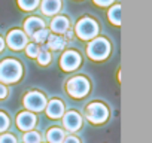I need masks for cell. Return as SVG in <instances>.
Segmentation results:
<instances>
[{
	"label": "cell",
	"instance_id": "cell-1",
	"mask_svg": "<svg viewBox=\"0 0 152 143\" xmlns=\"http://www.w3.org/2000/svg\"><path fill=\"white\" fill-rule=\"evenodd\" d=\"M23 76V67L17 60L6 58L0 63V82L2 84H14L20 81Z\"/></svg>",
	"mask_w": 152,
	"mask_h": 143
},
{
	"label": "cell",
	"instance_id": "cell-2",
	"mask_svg": "<svg viewBox=\"0 0 152 143\" xmlns=\"http://www.w3.org/2000/svg\"><path fill=\"white\" fill-rule=\"evenodd\" d=\"M87 54L90 58L96 61H102L109 57L110 54V43L104 37H94L87 46Z\"/></svg>",
	"mask_w": 152,
	"mask_h": 143
},
{
	"label": "cell",
	"instance_id": "cell-3",
	"mask_svg": "<svg viewBox=\"0 0 152 143\" xmlns=\"http://www.w3.org/2000/svg\"><path fill=\"white\" fill-rule=\"evenodd\" d=\"M75 31H76V34H78L79 39H82V40H91V39H94L99 34V24L93 18L84 17V18H81L78 21Z\"/></svg>",
	"mask_w": 152,
	"mask_h": 143
},
{
	"label": "cell",
	"instance_id": "cell-4",
	"mask_svg": "<svg viewBox=\"0 0 152 143\" xmlns=\"http://www.w3.org/2000/svg\"><path fill=\"white\" fill-rule=\"evenodd\" d=\"M67 93L75 98H82L90 93V81L84 76H75L67 82Z\"/></svg>",
	"mask_w": 152,
	"mask_h": 143
},
{
	"label": "cell",
	"instance_id": "cell-5",
	"mask_svg": "<svg viewBox=\"0 0 152 143\" xmlns=\"http://www.w3.org/2000/svg\"><path fill=\"white\" fill-rule=\"evenodd\" d=\"M85 115H87L90 122H93V124H103L107 119V116H109V110H107V107L103 103H90L87 106Z\"/></svg>",
	"mask_w": 152,
	"mask_h": 143
},
{
	"label": "cell",
	"instance_id": "cell-6",
	"mask_svg": "<svg viewBox=\"0 0 152 143\" xmlns=\"http://www.w3.org/2000/svg\"><path fill=\"white\" fill-rule=\"evenodd\" d=\"M24 107L28 109V112H40L46 106V98L39 91H30L24 96Z\"/></svg>",
	"mask_w": 152,
	"mask_h": 143
},
{
	"label": "cell",
	"instance_id": "cell-7",
	"mask_svg": "<svg viewBox=\"0 0 152 143\" xmlns=\"http://www.w3.org/2000/svg\"><path fill=\"white\" fill-rule=\"evenodd\" d=\"M81 55L76 52V51H66L63 55H61V60H60V66L63 70L66 72H72V70H76L81 64Z\"/></svg>",
	"mask_w": 152,
	"mask_h": 143
},
{
	"label": "cell",
	"instance_id": "cell-8",
	"mask_svg": "<svg viewBox=\"0 0 152 143\" xmlns=\"http://www.w3.org/2000/svg\"><path fill=\"white\" fill-rule=\"evenodd\" d=\"M63 127L67 131H78L82 127V118L78 112L69 110L67 113L63 115Z\"/></svg>",
	"mask_w": 152,
	"mask_h": 143
},
{
	"label": "cell",
	"instance_id": "cell-9",
	"mask_svg": "<svg viewBox=\"0 0 152 143\" xmlns=\"http://www.w3.org/2000/svg\"><path fill=\"white\" fill-rule=\"evenodd\" d=\"M8 45H9V48H12L15 51L26 48V45H27V34L24 31H21V30L9 31V34H8Z\"/></svg>",
	"mask_w": 152,
	"mask_h": 143
},
{
	"label": "cell",
	"instance_id": "cell-10",
	"mask_svg": "<svg viewBox=\"0 0 152 143\" xmlns=\"http://www.w3.org/2000/svg\"><path fill=\"white\" fill-rule=\"evenodd\" d=\"M17 125L20 130L24 131H30L33 130V127L36 125V116L31 112H21L17 116Z\"/></svg>",
	"mask_w": 152,
	"mask_h": 143
},
{
	"label": "cell",
	"instance_id": "cell-11",
	"mask_svg": "<svg viewBox=\"0 0 152 143\" xmlns=\"http://www.w3.org/2000/svg\"><path fill=\"white\" fill-rule=\"evenodd\" d=\"M45 107H46V115L49 118H52V119H58V118H61L64 115V103L61 100L54 98Z\"/></svg>",
	"mask_w": 152,
	"mask_h": 143
},
{
	"label": "cell",
	"instance_id": "cell-12",
	"mask_svg": "<svg viewBox=\"0 0 152 143\" xmlns=\"http://www.w3.org/2000/svg\"><path fill=\"white\" fill-rule=\"evenodd\" d=\"M42 28H45V23L40 18H37V17H30L24 23V31L28 36H33L36 31H39Z\"/></svg>",
	"mask_w": 152,
	"mask_h": 143
},
{
	"label": "cell",
	"instance_id": "cell-13",
	"mask_svg": "<svg viewBox=\"0 0 152 143\" xmlns=\"http://www.w3.org/2000/svg\"><path fill=\"white\" fill-rule=\"evenodd\" d=\"M40 9L43 15H55L61 9V0H42Z\"/></svg>",
	"mask_w": 152,
	"mask_h": 143
},
{
	"label": "cell",
	"instance_id": "cell-14",
	"mask_svg": "<svg viewBox=\"0 0 152 143\" xmlns=\"http://www.w3.org/2000/svg\"><path fill=\"white\" fill-rule=\"evenodd\" d=\"M51 30L55 33V34H61V33H66L69 30V20L66 17H55L52 21H51Z\"/></svg>",
	"mask_w": 152,
	"mask_h": 143
},
{
	"label": "cell",
	"instance_id": "cell-15",
	"mask_svg": "<svg viewBox=\"0 0 152 143\" xmlns=\"http://www.w3.org/2000/svg\"><path fill=\"white\" fill-rule=\"evenodd\" d=\"M64 137H66L64 131H63L61 128H58V127L49 128V130H48V134H46V139H48L49 143H63Z\"/></svg>",
	"mask_w": 152,
	"mask_h": 143
},
{
	"label": "cell",
	"instance_id": "cell-16",
	"mask_svg": "<svg viewBox=\"0 0 152 143\" xmlns=\"http://www.w3.org/2000/svg\"><path fill=\"white\" fill-rule=\"evenodd\" d=\"M48 48H51V49H54V51H60V49H63L64 48V39L61 37V36H48Z\"/></svg>",
	"mask_w": 152,
	"mask_h": 143
},
{
	"label": "cell",
	"instance_id": "cell-17",
	"mask_svg": "<svg viewBox=\"0 0 152 143\" xmlns=\"http://www.w3.org/2000/svg\"><path fill=\"white\" fill-rule=\"evenodd\" d=\"M109 20L113 26H119L121 24V6L119 5H115L110 8L109 11Z\"/></svg>",
	"mask_w": 152,
	"mask_h": 143
},
{
	"label": "cell",
	"instance_id": "cell-18",
	"mask_svg": "<svg viewBox=\"0 0 152 143\" xmlns=\"http://www.w3.org/2000/svg\"><path fill=\"white\" fill-rule=\"evenodd\" d=\"M39 2L40 0H18V5L24 11H33L39 6Z\"/></svg>",
	"mask_w": 152,
	"mask_h": 143
},
{
	"label": "cell",
	"instance_id": "cell-19",
	"mask_svg": "<svg viewBox=\"0 0 152 143\" xmlns=\"http://www.w3.org/2000/svg\"><path fill=\"white\" fill-rule=\"evenodd\" d=\"M40 134L37 131H27L23 137L24 143H40Z\"/></svg>",
	"mask_w": 152,
	"mask_h": 143
},
{
	"label": "cell",
	"instance_id": "cell-20",
	"mask_svg": "<svg viewBox=\"0 0 152 143\" xmlns=\"http://www.w3.org/2000/svg\"><path fill=\"white\" fill-rule=\"evenodd\" d=\"M48 36H49V31H48L46 28H42V30L36 31L31 37L34 39V42H36V43H45V42L48 40Z\"/></svg>",
	"mask_w": 152,
	"mask_h": 143
},
{
	"label": "cell",
	"instance_id": "cell-21",
	"mask_svg": "<svg viewBox=\"0 0 152 143\" xmlns=\"http://www.w3.org/2000/svg\"><path fill=\"white\" fill-rule=\"evenodd\" d=\"M36 58H37V61H39L40 66H46V64H49V61H51V54H49L48 51L42 49V51H39V54H37Z\"/></svg>",
	"mask_w": 152,
	"mask_h": 143
},
{
	"label": "cell",
	"instance_id": "cell-22",
	"mask_svg": "<svg viewBox=\"0 0 152 143\" xmlns=\"http://www.w3.org/2000/svg\"><path fill=\"white\" fill-rule=\"evenodd\" d=\"M39 46H37V43H27L26 45V54L28 55V57H31V58H36L37 57V54H39Z\"/></svg>",
	"mask_w": 152,
	"mask_h": 143
},
{
	"label": "cell",
	"instance_id": "cell-23",
	"mask_svg": "<svg viewBox=\"0 0 152 143\" xmlns=\"http://www.w3.org/2000/svg\"><path fill=\"white\" fill-rule=\"evenodd\" d=\"M9 128V118L6 113L0 112V133H3Z\"/></svg>",
	"mask_w": 152,
	"mask_h": 143
},
{
	"label": "cell",
	"instance_id": "cell-24",
	"mask_svg": "<svg viewBox=\"0 0 152 143\" xmlns=\"http://www.w3.org/2000/svg\"><path fill=\"white\" fill-rule=\"evenodd\" d=\"M0 143H17V139H15L14 134L6 133V134H2V136H0Z\"/></svg>",
	"mask_w": 152,
	"mask_h": 143
},
{
	"label": "cell",
	"instance_id": "cell-25",
	"mask_svg": "<svg viewBox=\"0 0 152 143\" xmlns=\"http://www.w3.org/2000/svg\"><path fill=\"white\" fill-rule=\"evenodd\" d=\"M63 143H81V142H79L78 137H75V136H67V137H64Z\"/></svg>",
	"mask_w": 152,
	"mask_h": 143
},
{
	"label": "cell",
	"instance_id": "cell-26",
	"mask_svg": "<svg viewBox=\"0 0 152 143\" xmlns=\"http://www.w3.org/2000/svg\"><path fill=\"white\" fill-rule=\"evenodd\" d=\"M93 2L99 6H109V5L113 3V0H93Z\"/></svg>",
	"mask_w": 152,
	"mask_h": 143
},
{
	"label": "cell",
	"instance_id": "cell-27",
	"mask_svg": "<svg viewBox=\"0 0 152 143\" xmlns=\"http://www.w3.org/2000/svg\"><path fill=\"white\" fill-rule=\"evenodd\" d=\"M6 94H8V90H6V87H5L3 84H0V100H2V98H5V97H6Z\"/></svg>",
	"mask_w": 152,
	"mask_h": 143
},
{
	"label": "cell",
	"instance_id": "cell-28",
	"mask_svg": "<svg viewBox=\"0 0 152 143\" xmlns=\"http://www.w3.org/2000/svg\"><path fill=\"white\" fill-rule=\"evenodd\" d=\"M3 48H5V42H3V39L0 37V52L3 51Z\"/></svg>",
	"mask_w": 152,
	"mask_h": 143
}]
</instances>
